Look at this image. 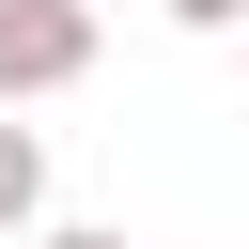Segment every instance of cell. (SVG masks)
Masks as SVG:
<instances>
[{
  "instance_id": "2",
  "label": "cell",
  "mask_w": 249,
  "mask_h": 249,
  "mask_svg": "<svg viewBox=\"0 0 249 249\" xmlns=\"http://www.w3.org/2000/svg\"><path fill=\"white\" fill-rule=\"evenodd\" d=\"M31 218H47V124L0 109V233H31Z\"/></svg>"
},
{
  "instance_id": "1",
  "label": "cell",
  "mask_w": 249,
  "mask_h": 249,
  "mask_svg": "<svg viewBox=\"0 0 249 249\" xmlns=\"http://www.w3.org/2000/svg\"><path fill=\"white\" fill-rule=\"evenodd\" d=\"M93 78V0H0V109Z\"/></svg>"
},
{
  "instance_id": "4",
  "label": "cell",
  "mask_w": 249,
  "mask_h": 249,
  "mask_svg": "<svg viewBox=\"0 0 249 249\" xmlns=\"http://www.w3.org/2000/svg\"><path fill=\"white\" fill-rule=\"evenodd\" d=\"M31 249H140V233H124V218H47Z\"/></svg>"
},
{
  "instance_id": "3",
  "label": "cell",
  "mask_w": 249,
  "mask_h": 249,
  "mask_svg": "<svg viewBox=\"0 0 249 249\" xmlns=\"http://www.w3.org/2000/svg\"><path fill=\"white\" fill-rule=\"evenodd\" d=\"M156 16H171V31H202V47H218V31H249V0H156Z\"/></svg>"
}]
</instances>
